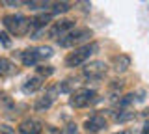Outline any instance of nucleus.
Here are the masks:
<instances>
[{"label":"nucleus","instance_id":"nucleus-2","mask_svg":"<svg viewBox=\"0 0 149 134\" xmlns=\"http://www.w3.org/2000/svg\"><path fill=\"white\" fill-rule=\"evenodd\" d=\"M2 22L6 26V30L13 35H26L28 30L32 28V22L22 15H6Z\"/></svg>","mask_w":149,"mask_h":134},{"label":"nucleus","instance_id":"nucleus-4","mask_svg":"<svg viewBox=\"0 0 149 134\" xmlns=\"http://www.w3.org/2000/svg\"><path fill=\"white\" fill-rule=\"evenodd\" d=\"M95 101H97V93L93 90H88V87H80V90L73 91L71 97H69V104L73 108H86Z\"/></svg>","mask_w":149,"mask_h":134},{"label":"nucleus","instance_id":"nucleus-1","mask_svg":"<svg viewBox=\"0 0 149 134\" xmlns=\"http://www.w3.org/2000/svg\"><path fill=\"white\" fill-rule=\"evenodd\" d=\"M97 50H99V45H97V43H88V45H84V47L74 49L73 52H69V56L65 58V65H67V67L82 65V63H86L88 60H90V56L95 54Z\"/></svg>","mask_w":149,"mask_h":134},{"label":"nucleus","instance_id":"nucleus-14","mask_svg":"<svg viewBox=\"0 0 149 134\" xmlns=\"http://www.w3.org/2000/svg\"><path fill=\"white\" fill-rule=\"evenodd\" d=\"M50 19H52V13H41V15L34 17L30 22H32V26H34V28H43L47 22H50Z\"/></svg>","mask_w":149,"mask_h":134},{"label":"nucleus","instance_id":"nucleus-6","mask_svg":"<svg viewBox=\"0 0 149 134\" xmlns=\"http://www.w3.org/2000/svg\"><path fill=\"white\" fill-rule=\"evenodd\" d=\"M106 73V63L104 62H90L84 67V76L90 80H99L101 76H104Z\"/></svg>","mask_w":149,"mask_h":134},{"label":"nucleus","instance_id":"nucleus-17","mask_svg":"<svg viewBox=\"0 0 149 134\" xmlns=\"http://www.w3.org/2000/svg\"><path fill=\"white\" fill-rule=\"evenodd\" d=\"M36 52H37V58H50L52 56V49L50 47H39V49H36Z\"/></svg>","mask_w":149,"mask_h":134},{"label":"nucleus","instance_id":"nucleus-9","mask_svg":"<svg viewBox=\"0 0 149 134\" xmlns=\"http://www.w3.org/2000/svg\"><path fill=\"white\" fill-rule=\"evenodd\" d=\"M54 91H56V87H50V91H49V93H47L45 97H39V99L36 101L34 108L37 110V112H43V110H49L50 106H52V101H54Z\"/></svg>","mask_w":149,"mask_h":134},{"label":"nucleus","instance_id":"nucleus-10","mask_svg":"<svg viewBox=\"0 0 149 134\" xmlns=\"http://www.w3.org/2000/svg\"><path fill=\"white\" fill-rule=\"evenodd\" d=\"M41 86H43V78L41 76H32V78H28L24 82L22 91H24V93H34V91H37Z\"/></svg>","mask_w":149,"mask_h":134},{"label":"nucleus","instance_id":"nucleus-15","mask_svg":"<svg viewBox=\"0 0 149 134\" xmlns=\"http://www.w3.org/2000/svg\"><path fill=\"white\" fill-rule=\"evenodd\" d=\"M73 8V4H69V2H56L52 4V15H56V13H65V11H69Z\"/></svg>","mask_w":149,"mask_h":134},{"label":"nucleus","instance_id":"nucleus-3","mask_svg":"<svg viewBox=\"0 0 149 134\" xmlns=\"http://www.w3.org/2000/svg\"><path fill=\"white\" fill-rule=\"evenodd\" d=\"M91 37V30L90 28H74L71 30L67 35H63L62 39H58V45L60 47H65V49H71V47H77V45L84 43Z\"/></svg>","mask_w":149,"mask_h":134},{"label":"nucleus","instance_id":"nucleus-12","mask_svg":"<svg viewBox=\"0 0 149 134\" xmlns=\"http://www.w3.org/2000/svg\"><path fill=\"white\" fill-rule=\"evenodd\" d=\"M114 67L118 73H123L127 71V69L130 67V58L127 56V54H119V56L114 58Z\"/></svg>","mask_w":149,"mask_h":134},{"label":"nucleus","instance_id":"nucleus-8","mask_svg":"<svg viewBox=\"0 0 149 134\" xmlns=\"http://www.w3.org/2000/svg\"><path fill=\"white\" fill-rule=\"evenodd\" d=\"M84 127H86L88 132H99L102 128L106 127V119L102 117L101 114H93L91 117L86 119V123H84Z\"/></svg>","mask_w":149,"mask_h":134},{"label":"nucleus","instance_id":"nucleus-13","mask_svg":"<svg viewBox=\"0 0 149 134\" xmlns=\"http://www.w3.org/2000/svg\"><path fill=\"white\" fill-rule=\"evenodd\" d=\"M15 73V65L8 58H0V76H9Z\"/></svg>","mask_w":149,"mask_h":134},{"label":"nucleus","instance_id":"nucleus-16","mask_svg":"<svg viewBox=\"0 0 149 134\" xmlns=\"http://www.w3.org/2000/svg\"><path fill=\"white\" fill-rule=\"evenodd\" d=\"M134 117V112H119V114H116L114 115V119L116 121H119V123H123V121H129V119H132Z\"/></svg>","mask_w":149,"mask_h":134},{"label":"nucleus","instance_id":"nucleus-23","mask_svg":"<svg viewBox=\"0 0 149 134\" xmlns=\"http://www.w3.org/2000/svg\"><path fill=\"white\" fill-rule=\"evenodd\" d=\"M0 134H15V131L9 125H0Z\"/></svg>","mask_w":149,"mask_h":134},{"label":"nucleus","instance_id":"nucleus-18","mask_svg":"<svg viewBox=\"0 0 149 134\" xmlns=\"http://www.w3.org/2000/svg\"><path fill=\"white\" fill-rule=\"evenodd\" d=\"M11 104H13V103H11V99H9L8 95H4V93L0 95V106H2V108L9 110V108H11Z\"/></svg>","mask_w":149,"mask_h":134},{"label":"nucleus","instance_id":"nucleus-24","mask_svg":"<svg viewBox=\"0 0 149 134\" xmlns=\"http://www.w3.org/2000/svg\"><path fill=\"white\" fill-rule=\"evenodd\" d=\"M142 134H149V125H146V127H143V131H142Z\"/></svg>","mask_w":149,"mask_h":134},{"label":"nucleus","instance_id":"nucleus-19","mask_svg":"<svg viewBox=\"0 0 149 134\" xmlns=\"http://www.w3.org/2000/svg\"><path fill=\"white\" fill-rule=\"evenodd\" d=\"M54 73L52 67H37V76H50Z\"/></svg>","mask_w":149,"mask_h":134},{"label":"nucleus","instance_id":"nucleus-22","mask_svg":"<svg viewBox=\"0 0 149 134\" xmlns=\"http://www.w3.org/2000/svg\"><path fill=\"white\" fill-rule=\"evenodd\" d=\"M74 82H77V80H71V78H69V80H65L63 84L58 87V90H60V91H69V90H71V86L74 84Z\"/></svg>","mask_w":149,"mask_h":134},{"label":"nucleus","instance_id":"nucleus-20","mask_svg":"<svg viewBox=\"0 0 149 134\" xmlns=\"http://www.w3.org/2000/svg\"><path fill=\"white\" fill-rule=\"evenodd\" d=\"M60 134H78V127L71 123V125H67V127H63Z\"/></svg>","mask_w":149,"mask_h":134},{"label":"nucleus","instance_id":"nucleus-5","mask_svg":"<svg viewBox=\"0 0 149 134\" xmlns=\"http://www.w3.org/2000/svg\"><path fill=\"white\" fill-rule=\"evenodd\" d=\"M73 28H74V22H73V21H69V19H65V21H58V22H54V24L49 28V37L62 39L63 35H67Z\"/></svg>","mask_w":149,"mask_h":134},{"label":"nucleus","instance_id":"nucleus-11","mask_svg":"<svg viewBox=\"0 0 149 134\" xmlns=\"http://www.w3.org/2000/svg\"><path fill=\"white\" fill-rule=\"evenodd\" d=\"M21 60H22V63H24L26 67H32V65H36L37 63V52H36V49H26V50H22L21 52Z\"/></svg>","mask_w":149,"mask_h":134},{"label":"nucleus","instance_id":"nucleus-21","mask_svg":"<svg viewBox=\"0 0 149 134\" xmlns=\"http://www.w3.org/2000/svg\"><path fill=\"white\" fill-rule=\"evenodd\" d=\"M0 43H2L4 47H11V39H9V35L6 32H0Z\"/></svg>","mask_w":149,"mask_h":134},{"label":"nucleus","instance_id":"nucleus-7","mask_svg":"<svg viewBox=\"0 0 149 134\" xmlns=\"http://www.w3.org/2000/svg\"><path fill=\"white\" fill-rule=\"evenodd\" d=\"M19 132L21 134H41L43 132V123L34 119V117L24 119V121L19 125Z\"/></svg>","mask_w":149,"mask_h":134},{"label":"nucleus","instance_id":"nucleus-25","mask_svg":"<svg viewBox=\"0 0 149 134\" xmlns=\"http://www.w3.org/2000/svg\"><path fill=\"white\" fill-rule=\"evenodd\" d=\"M118 134H123V132H118Z\"/></svg>","mask_w":149,"mask_h":134}]
</instances>
